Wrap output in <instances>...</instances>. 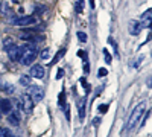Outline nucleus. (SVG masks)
<instances>
[{"mask_svg":"<svg viewBox=\"0 0 152 137\" xmlns=\"http://www.w3.org/2000/svg\"><path fill=\"white\" fill-rule=\"evenodd\" d=\"M38 55V46L37 44H23L21 46V56H20V63L23 66H29L34 63V59Z\"/></svg>","mask_w":152,"mask_h":137,"instance_id":"1","label":"nucleus"},{"mask_svg":"<svg viewBox=\"0 0 152 137\" xmlns=\"http://www.w3.org/2000/svg\"><path fill=\"white\" fill-rule=\"evenodd\" d=\"M145 107H146V102H140L134 110H132V113L129 116V120H128V130L132 131L135 128V125L138 123V120H140V117L143 116V111H145Z\"/></svg>","mask_w":152,"mask_h":137,"instance_id":"2","label":"nucleus"},{"mask_svg":"<svg viewBox=\"0 0 152 137\" xmlns=\"http://www.w3.org/2000/svg\"><path fill=\"white\" fill-rule=\"evenodd\" d=\"M9 23L14 24V26H31V24H35L37 23V18L34 15H23V17L12 15L9 18Z\"/></svg>","mask_w":152,"mask_h":137,"instance_id":"3","label":"nucleus"},{"mask_svg":"<svg viewBox=\"0 0 152 137\" xmlns=\"http://www.w3.org/2000/svg\"><path fill=\"white\" fill-rule=\"evenodd\" d=\"M20 38H21L23 41H28V43L35 44V43H38V41H43L44 37H43V35H38L37 31L28 29V31H23V34H20Z\"/></svg>","mask_w":152,"mask_h":137,"instance_id":"4","label":"nucleus"},{"mask_svg":"<svg viewBox=\"0 0 152 137\" xmlns=\"http://www.w3.org/2000/svg\"><path fill=\"white\" fill-rule=\"evenodd\" d=\"M26 95L32 99L34 104H37V102L43 101V97H44V90H43V87H40V85H31Z\"/></svg>","mask_w":152,"mask_h":137,"instance_id":"5","label":"nucleus"},{"mask_svg":"<svg viewBox=\"0 0 152 137\" xmlns=\"http://www.w3.org/2000/svg\"><path fill=\"white\" fill-rule=\"evenodd\" d=\"M17 102H18V107L21 108V111H24V113H31L34 108V102L28 95H21Z\"/></svg>","mask_w":152,"mask_h":137,"instance_id":"6","label":"nucleus"},{"mask_svg":"<svg viewBox=\"0 0 152 137\" xmlns=\"http://www.w3.org/2000/svg\"><path fill=\"white\" fill-rule=\"evenodd\" d=\"M8 56L11 61H20V56H21V46H12L8 49Z\"/></svg>","mask_w":152,"mask_h":137,"instance_id":"7","label":"nucleus"},{"mask_svg":"<svg viewBox=\"0 0 152 137\" xmlns=\"http://www.w3.org/2000/svg\"><path fill=\"white\" fill-rule=\"evenodd\" d=\"M44 75H46V70H44V67H43V66H40V64H34V66L31 67V76L41 79V78L44 76Z\"/></svg>","mask_w":152,"mask_h":137,"instance_id":"8","label":"nucleus"},{"mask_svg":"<svg viewBox=\"0 0 152 137\" xmlns=\"http://www.w3.org/2000/svg\"><path fill=\"white\" fill-rule=\"evenodd\" d=\"M128 31L131 35H138L142 31V26H140V23H138V20H131L129 24H128Z\"/></svg>","mask_w":152,"mask_h":137,"instance_id":"9","label":"nucleus"},{"mask_svg":"<svg viewBox=\"0 0 152 137\" xmlns=\"http://www.w3.org/2000/svg\"><path fill=\"white\" fill-rule=\"evenodd\" d=\"M151 17H152V11H151V9H148V11L145 12V14L142 15V20L138 21V23H140V26H142V29H143V28H149V26H151Z\"/></svg>","mask_w":152,"mask_h":137,"instance_id":"10","label":"nucleus"},{"mask_svg":"<svg viewBox=\"0 0 152 137\" xmlns=\"http://www.w3.org/2000/svg\"><path fill=\"white\" fill-rule=\"evenodd\" d=\"M0 111L2 113H11L12 111V102L9 99H0Z\"/></svg>","mask_w":152,"mask_h":137,"instance_id":"11","label":"nucleus"},{"mask_svg":"<svg viewBox=\"0 0 152 137\" xmlns=\"http://www.w3.org/2000/svg\"><path fill=\"white\" fill-rule=\"evenodd\" d=\"M8 122L11 123V125H14V127H18L20 125V114L17 113V111L8 113Z\"/></svg>","mask_w":152,"mask_h":137,"instance_id":"12","label":"nucleus"},{"mask_svg":"<svg viewBox=\"0 0 152 137\" xmlns=\"http://www.w3.org/2000/svg\"><path fill=\"white\" fill-rule=\"evenodd\" d=\"M85 105H87V95L81 99V101L78 102V110H79V119L84 120L85 117Z\"/></svg>","mask_w":152,"mask_h":137,"instance_id":"13","label":"nucleus"},{"mask_svg":"<svg viewBox=\"0 0 152 137\" xmlns=\"http://www.w3.org/2000/svg\"><path fill=\"white\" fill-rule=\"evenodd\" d=\"M0 89H2L3 92H6V93H12V92H14V85H11V84L2 81V82H0Z\"/></svg>","mask_w":152,"mask_h":137,"instance_id":"14","label":"nucleus"},{"mask_svg":"<svg viewBox=\"0 0 152 137\" xmlns=\"http://www.w3.org/2000/svg\"><path fill=\"white\" fill-rule=\"evenodd\" d=\"M64 53H66V47H62V49H61V51H58V52H56V55H55V58L52 59V63H50V64H56V63H58V61H59V59H61L62 56H64Z\"/></svg>","mask_w":152,"mask_h":137,"instance_id":"15","label":"nucleus"},{"mask_svg":"<svg viewBox=\"0 0 152 137\" xmlns=\"http://www.w3.org/2000/svg\"><path fill=\"white\" fill-rule=\"evenodd\" d=\"M20 84L21 85H31V76H28V75H23V76L20 78Z\"/></svg>","mask_w":152,"mask_h":137,"instance_id":"16","label":"nucleus"},{"mask_svg":"<svg viewBox=\"0 0 152 137\" xmlns=\"http://www.w3.org/2000/svg\"><path fill=\"white\" fill-rule=\"evenodd\" d=\"M84 5H85V2L84 0H78V2H76V12H78V14H81V12L84 11Z\"/></svg>","mask_w":152,"mask_h":137,"instance_id":"17","label":"nucleus"},{"mask_svg":"<svg viewBox=\"0 0 152 137\" xmlns=\"http://www.w3.org/2000/svg\"><path fill=\"white\" fill-rule=\"evenodd\" d=\"M49 58H50V49L47 47V49H44V51L41 52V59H46L47 61Z\"/></svg>","mask_w":152,"mask_h":137,"instance_id":"18","label":"nucleus"},{"mask_svg":"<svg viewBox=\"0 0 152 137\" xmlns=\"http://www.w3.org/2000/svg\"><path fill=\"white\" fill-rule=\"evenodd\" d=\"M76 35H78V40H79L81 43H85V41H87V34H84L82 31H79Z\"/></svg>","mask_w":152,"mask_h":137,"instance_id":"19","label":"nucleus"},{"mask_svg":"<svg viewBox=\"0 0 152 137\" xmlns=\"http://www.w3.org/2000/svg\"><path fill=\"white\" fill-rule=\"evenodd\" d=\"M104 55H105V61H107V64H111L113 56H111V53H108V51H107V49H104Z\"/></svg>","mask_w":152,"mask_h":137,"instance_id":"20","label":"nucleus"},{"mask_svg":"<svg viewBox=\"0 0 152 137\" xmlns=\"http://www.w3.org/2000/svg\"><path fill=\"white\" fill-rule=\"evenodd\" d=\"M12 46H14V41H12V38H6V40H5V44H3V47H5L6 51H8V49H9V47H12Z\"/></svg>","mask_w":152,"mask_h":137,"instance_id":"21","label":"nucleus"},{"mask_svg":"<svg viewBox=\"0 0 152 137\" xmlns=\"http://www.w3.org/2000/svg\"><path fill=\"white\" fill-rule=\"evenodd\" d=\"M108 43L114 47V51H116V55H119V51H117V44H116V41H114L113 38H111V37H110V38H108Z\"/></svg>","mask_w":152,"mask_h":137,"instance_id":"22","label":"nucleus"},{"mask_svg":"<svg viewBox=\"0 0 152 137\" xmlns=\"http://www.w3.org/2000/svg\"><path fill=\"white\" fill-rule=\"evenodd\" d=\"M107 75H108V70L107 69H99V72H97V76H100V78H102V76H107Z\"/></svg>","mask_w":152,"mask_h":137,"instance_id":"23","label":"nucleus"},{"mask_svg":"<svg viewBox=\"0 0 152 137\" xmlns=\"http://www.w3.org/2000/svg\"><path fill=\"white\" fill-rule=\"evenodd\" d=\"M0 11H2V14H9V9H8V5L5 3V2H2V9H0Z\"/></svg>","mask_w":152,"mask_h":137,"instance_id":"24","label":"nucleus"},{"mask_svg":"<svg viewBox=\"0 0 152 137\" xmlns=\"http://www.w3.org/2000/svg\"><path fill=\"white\" fill-rule=\"evenodd\" d=\"M107 110H108V105H107V104H102V105L99 107V111H100V113H107Z\"/></svg>","mask_w":152,"mask_h":137,"instance_id":"25","label":"nucleus"},{"mask_svg":"<svg viewBox=\"0 0 152 137\" xmlns=\"http://www.w3.org/2000/svg\"><path fill=\"white\" fill-rule=\"evenodd\" d=\"M62 76H64V70L59 69V70H58V73H56V79H61Z\"/></svg>","mask_w":152,"mask_h":137,"instance_id":"26","label":"nucleus"},{"mask_svg":"<svg viewBox=\"0 0 152 137\" xmlns=\"http://www.w3.org/2000/svg\"><path fill=\"white\" fill-rule=\"evenodd\" d=\"M142 61H143V56H138V59H137V61H135V63H134V67L137 69V67H138V64H140V63H142Z\"/></svg>","mask_w":152,"mask_h":137,"instance_id":"27","label":"nucleus"},{"mask_svg":"<svg viewBox=\"0 0 152 137\" xmlns=\"http://www.w3.org/2000/svg\"><path fill=\"white\" fill-rule=\"evenodd\" d=\"M6 133H8V130H5V128L0 127V137H5V136H6Z\"/></svg>","mask_w":152,"mask_h":137,"instance_id":"28","label":"nucleus"},{"mask_svg":"<svg viewBox=\"0 0 152 137\" xmlns=\"http://www.w3.org/2000/svg\"><path fill=\"white\" fill-rule=\"evenodd\" d=\"M90 6H91V9H94V8H96V5H94V0H90Z\"/></svg>","mask_w":152,"mask_h":137,"instance_id":"29","label":"nucleus"},{"mask_svg":"<svg viewBox=\"0 0 152 137\" xmlns=\"http://www.w3.org/2000/svg\"><path fill=\"white\" fill-rule=\"evenodd\" d=\"M5 137H12V134H11V133H9V131H8V133H6V136H5Z\"/></svg>","mask_w":152,"mask_h":137,"instance_id":"30","label":"nucleus"}]
</instances>
